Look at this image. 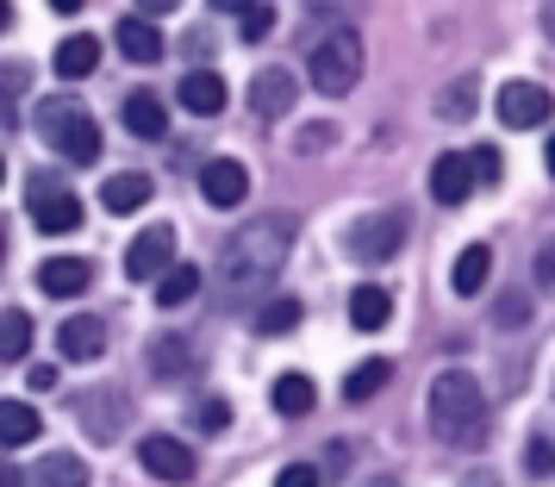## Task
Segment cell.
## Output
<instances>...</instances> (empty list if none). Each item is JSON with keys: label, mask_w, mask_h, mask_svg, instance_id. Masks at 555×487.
I'll return each mask as SVG.
<instances>
[{"label": "cell", "mask_w": 555, "mask_h": 487, "mask_svg": "<svg viewBox=\"0 0 555 487\" xmlns=\"http://www.w3.org/2000/svg\"><path fill=\"white\" fill-rule=\"evenodd\" d=\"M44 432V419L26 407V400H0V444L7 450H20V444H31V437Z\"/></svg>", "instance_id": "26"}, {"label": "cell", "mask_w": 555, "mask_h": 487, "mask_svg": "<svg viewBox=\"0 0 555 487\" xmlns=\"http://www.w3.org/2000/svg\"><path fill=\"white\" fill-rule=\"evenodd\" d=\"M344 251L356 262H387L405 251V213H369V219H356L350 238H344Z\"/></svg>", "instance_id": "5"}, {"label": "cell", "mask_w": 555, "mask_h": 487, "mask_svg": "<svg viewBox=\"0 0 555 487\" xmlns=\"http://www.w3.org/2000/svg\"><path fill=\"white\" fill-rule=\"evenodd\" d=\"M543 169L555 176V131H550V151H543Z\"/></svg>", "instance_id": "45"}, {"label": "cell", "mask_w": 555, "mask_h": 487, "mask_svg": "<svg viewBox=\"0 0 555 487\" xmlns=\"http://www.w3.org/2000/svg\"><path fill=\"white\" fill-rule=\"evenodd\" d=\"M201 194H206V206L231 213V206L250 201V169H244L237 156H212V163L201 169Z\"/></svg>", "instance_id": "8"}, {"label": "cell", "mask_w": 555, "mask_h": 487, "mask_svg": "<svg viewBox=\"0 0 555 487\" xmlns=\"http://www.w3.org/2000/svg\"><path fill=\"white\" fill-rule=\"evenodd\" d=\"M0 181H7V156H0Z\"/></svg>", "instance_id": "51"}, {"label": "cell", "mask_w": 555, "mask_h": 487, "mask_svg": "<svg viewBox=\"0 0 555 487\" xmlns=\"http://www.w3.org/2000/svg\"><path fill=\"white\" fill-rule=\"evenodd\" d=\"M543 282H555V251H543Z\"/></svg>", "instance_id": "44"}, {"label": "cell", "mask_w": 555, "mask_h": 487, "mask_svg": "<svg viewBox=\"0 0 555 487\" xmlns=\"http://www.w3.org/2000/svg\"><path fill=\"white\" fill-rule=\"evenodd\" d=\"M56 387V369L51 362H31V394H51Z\"/></svg>", "instance_id": "39"}, {"label": "cell", "mask_w": 555, "mask_h": 487, "mask_svg": "<svg viewBox=\"0 0 555 487\" xmlns=\"http://www.w3.org/2000/svg\"><path fill=\"white\" fill-rule=\"evenodd\" d=\"M225 101H231L225 76H212V69H194V76H181V106H188V113L212 119V113H225Z\"/></svg>", "instance_id": "14"}, {"label": "cell", "mask_w": 555, "mask_h": 487, "mask_svg": "<svg viewBox=\"0 0 555 487\" xmlns=\"http://www.w3.org/2000/svg\"><path fill=\"white\" fill-rule=\"evenodd\" d=\"M13 26V7H7V0H0V31Z\"/></svg>", "instance_id": "47"}, {"label": "cell", "mask_w": 555, "mask_h": 487, "mask_svg": "<svg viewBox=\"0 0 555 487\" xmlns=\"http://www.w3.org/2000/svg\"><path fill=\"white\" fill-rule=\"evenodd\" d=\"M31 131L51 144L63 163H94L101 156V126H94V113L81 101H69V94H51V101H38L31 106Z\"/></svg>", "instance_id": "3"}, {"label": "cell", "mask_w": 555, "mask_h": 487, "mask_svg": "<svg viewBox=\"0 0 555 487\" xmlns=\"http://www.w3.org/2000/svg\"><path fill=\"white\" fill-rule=\"evenodd\" d=\"M306 76H312L319 94H350L356 81H362V38H356L350 26L325 31V38L312 44V56H306Z\"/></svg>", "instance_id": "4"}, {"label": "cell", "mask_w": 555, "mask_h": 487, "mask_svg": "<svg viewBox=\"0 0 555 487\" xmlns=\"http://www.w3.org/2000/svg\"><path fill=\"white\" fill-rule=\"evenodd\" d=\"M237 20H244V38H250V44H262V38L275 31V7H262V0H256L250 13H237Z\"/></svg>", "instance_id": "32"}, {"label": "cell", "mask_w": 555, "mask_h": 487, "mask_svg": "<svg viewBox=\"0 0 555 487\" xmlns=\"http://www.w3.org/2000/svg\"><path fill=\"white\" fill-rule=\"evenodd\" d=\"M188 369H194V344H188V337H156L151 344V375L156 382H181V375H188Z\"/></svg>", "instance_id": "24"}, {"label": "cell", "mask_w": 555, "mask_h": 487, "mask_svg": "<svg viewBox=\"0 0 555 487\" xmlns=\"http://www.w3.org/2000/svg\"><path fill=\"white\" fill-rule=\"evenodd\" d=\"M300 319H306L300 300H294V294H275V300H262V307H256V332H262V337H287Z\"/></svg>", "instance_id": "28"}, {"label": "cell", "mask_w": 555, "mask_h": 487, "mask_svg": "<svg viewBox=\"0 0 555 487\" xmlns=\"http://www.w3.org/2000/svg\"><path fill=\"white\" fill-rule=\"evenodd\" d=\"M300 101V81L287 76V69H256L250 76V113L256 119H287Z\"/></svg>", "instance_id": "10"}, {"label": "cell", "mask_w": 555, "mask_h": 487, "mask_svg": "<svg viewBox=\"0 0 555 487\" xmlns=\"http://www.w3.org/2000/svg\"><path fill=\"white\" fill-rule=\"evenodd\" d=\"M425 419H430V432L443 444H455V450H480L487 444V394H480V382L468 369H443L430 382Z\"/></svg>", "instance_id": "2"}, {"label": "cell", "mask_w": 555, "mask_h": 487, "mask_svg": "<svg viewBox=\"0 0 555 487\" xmlns=\"http://www.w3.org/2000/svg\"><path fill=\"white\" fill-rule=\"evenodd\" d=\"M56 350H63L69 362H94L106 350V325L101 319H88V312H76V319L56 325Z\"/></svg>", "instance_id": "13"}, {"label": "cell", "mask_w": 555, "mask_h": 487, "mask_svg": "<svg viewBox=\"0 0 555 487\" xmlns=\"http://www.w3.org/2000/svg\"><path fill=\"white\" fill-rule=\"evenodd\" d=\"M550 113H555V101H550L543 81H505L500 88V126L505 131H537Z\"/></svg>", "instance_id": "6"}, {"label": "cell", "mask_w": 555, "mask_h": 487, "mask_svg": "<svg viewBox=\"0 0 555 487\" xmlns=\"http://www.w3.org/2000/svg\"><path fill=\"white\" fill-rule=\"evenodd\" d=\"M468 169H475V188H493L500 181V151H487V144L468 151Z\"/></svg>", "instance_id": "33"}, {"label": "cell", "mask_w": 555, "mask_h": 487, "mask_svg": "<svg viewBox=\"0 0 555 487\" xmlns=\"http://www.w3.org/2000/svg\"><path fill=\"white\" fill-rule=\"evenodd\" d=\"M194 294H201V269L194 262H169L163 282H156V307H188Z\"/></svg>", "instance_id": "27"}, {"label": "cell", "mask_w": 555, "mask_h": 487, "mask_svg": "<svg viewBox=\"0 0 555 487\" xmlns=\"http://www.w3.org/2000/svg\"><path fill=\"white\" fill-rule=\"evenodd\" d=\"M0 257H7V231H0Z\"/></svg>", "instance_id": "50"}, {"label": "cell", "mask_w": 555, "mask_h": 487, "mask_svg": "<svg viewBox=\"0 0 555 487\" xmlns=\"http://www.w3.org/2000/svg\"><path fill=\"white\" fill-rule=\"evenodd\" d=\"M331 138H337V126H325V119H319V126H306V131H300V151H306V156H312V151H325Z\"/></svg>", "instance_id": "38"}, {"label": "cell", "mask_w": 555, "mask_h": 487, "mask_svg": "<svg viewBox=\"0 0 555 487\" xmlns=\"http://www.w3.org/2000/svg\"><path fill=\"white\" fill-rule=\"evenodd\" d=\"M525 319H530V300L525 294H505L500 300V325H525Z\"/></svg>", "instance_id": "37"}, {"label": "cell", "mask_w": 555, "mask_h": 487, "mask_svg": "<svg viewBox=\"0 0 555 487\" xmlns=\"http://www.w3.org/2000/svg\"><path fill=\"white\" fill-rule=\"evenodd\" d=\"M231 425V400H206L201 407V432H225Z\"/></svg>", "instance_id": "36"}, {"label": "cell", "mask_w": 555, "mask_h": 487, "mask_svg": "<svg viewBox=\"0 0 555 487\" xmlns=\"http://www.w3.org/2000/svg\"><path fill=\"white\" fill-rule=\"evenodd\" d=\"M176 262V226H151L131 238L126 251V275L131 282H163V269Z\"/></svg>", "instance_id": "7"}, {"label": "cell", "mask_w": 555, "mask_h": 487, "mask_svg": "<svg viewBox=\"0 0 555 487\" xmlns=\"http://www.w3.org/2000/svg\"><path fill=\"white\" fill-rule=\"evenodd\" d=\"M31 487H88V462L69 457V450H56V457H44L38 469L26 475Z\"/></svg>", "instance_id": "25"}, {"label": "cell", "mask_w": 555, "mask_h": 487, "mask_svg": "<svg viewBox=\"0 0 555 487\" xmlns=\"http://www.w3.org/2000/svg\"><path fill=\"white\" fill-rule=\"evenodd\" d=\"M151 194H156V181L144 169H126V176H113L101 188V206L106 213H138V206H151Z\"/></svg>", "instance_id": "15"}, {"label": "cell", "mask_w": 555, "mask_h": 487, "mask_svg": "<svg viewBox=\"0 0 555 487\" xmlns=\"http://www.w3.org/2000/svg\"><path fill=\"white\" fill-rule=\"evenodd\" d=\"M113 44L126 51V63H156V56H163V31H156L144 13H138V20H119Z\"/></svg>", "instance_id": "18"}, {"label": "cell", "mask_w": 555, "mask_h": 487, "mask_svg": "<svg viewBox=\"0 0 555 487\" xmlns=\"http://www.w3.org/2000/svg\"><path fill=\"white\" fill-rule=\"evenodd\" d=\"M38 287H44L51 300H76V294L94 287V269H88V257H51L38 269Z\"/></svg>", "instance_id": "11"}, {"label": "cell", "mask_w": 555, "mask_h": 487, "mask_svg": "<svg viewBox=\"0 0 555 487\" xmlns=\"http://www.w3.org/2000/svg\"><path fill=\"white\" fill-rule=\"evenodd\" d=\"M387 382H393V362H387V357L356 362V369H350V382H344V400H375V394H380Z\"/></svg>", "instance_id": "30"}, {"label": "cell", "mask_w": 555, "mask_h": 487, "mask_svg": "<svg viewBox=\"0 0 555 487\" xmlns=\"http://www.w3.org/2000/svg\"><path fill=\"white\" fill-rule=\"evenodd\" d=\"M287 251H294V219H287V213H262V219H250L244 231H231V244H225L231 307H244L250 294H262V287L275 282Z\"/></svg>", "instance_id": "1"}, {"label": "cell", "mask_w": 555, "mask_h": 487, "mask_svg": "<svg viewBox=\"0 0 555 487\" xmlns=\"http://www.w3.org/2000/svg\"><path fill=\"white\" fill-rule=\"evenodd\" d=\"M138 7H144V20H156V13H176L181 0H138Z\"/></svg>", "instance_id": "40"}, {"label": "cell", "mask_w": 555, "mask_h": 487, "mask_svg": "<svg viewBox=\"0 0 555 487\" xmlns=\"http://www.w3.org/2000/svg\"><path fill=\"white\" fill-rule=\"evenodd\" d=\"M475 106H480V81H475V76H462V81H450V88L437 94V119L462 126V119H475Z\"/></svg>", "instance_id": "29"}, {"label": "cell", "mask_w": 555, "mask_h": 487, "mask_svg": "<svg viewBox=\"0 0 555 487\" xmlns=\"http://www.w3.org/2000/svg\"><path fill=\"white\" fill-rule=\"evenodd\" d=\"M0 487H26V475H20L13 462H0Z\"/></svg>", "instance_id": "42"}, {"label": "cell", "mask_w": 555, "mask_h": 487, "mask_svg": "<svg viewBox=\"0 0 555 487\" xmlns=\"http://www.w3.org/2000/svg\"><path fill=\"white\" fill-rule=\"evenodd\" d=\"M126 131L144 138V144L169 138V106L156 101V94H126Z\"/></svg>", "instance_id": "16"}, {"label": "cell", "mask_w": 555, "mask_h": 487, "mask_svg": "<svg viewBox=\"0 0 555 487\" xmlns=\"http://www.w3.org/2000/svg\"><path fill=\"white\" fill-rule=\"evenodd\" d=\"M468 487H493V475H468Z\"/></svg>", "instance_id": "48"}, {"label": "cell", "mask_w": 555, "mask_h": 487, "mask_svg": "<svg viewBox=\"0 0 555 487\" xmlns=\"http://www.w3.org/2000/svg\"><path fill=\"white\" fill-rule=\"evenodd\" d=\"M138 462L151 469L156 482H169V487L194 482V450H188L181 437H163V432H151L144 444H138Z\"/></svg>", "instance_id": "9"}, {"label": "cell", "mask_w": 555, "mask_h": 487, "mask_svg": "<svg viewBox=\"0 0 555 487\" xmlns=\"http://www.w3.org/2000/svg\"><path fill=\"white\" fill-rule=\"evenodd\" d=\"M487 275H493V251H487V244H468V251L455 257V269H450V287L462 294V300H475L480 287H487Z\"/></svg>", "instance_id": "21"}, {"label": "cell", "mask_w": 555, "mask_h": 487, "mask_svg": "<svg viewBox=\"0 0 555 487\" xmlns=\"http://www.w3.org/2000/svg\"><path fill=\"white\" fill-rule=\"evenodd\" d=\"M269 400H275L281 419H306L312 412V400H319V387H312V375H300V369H287L275 387H269Z\"/></svg>", "instance_id": "23"}, {"label": "cell", "mask_w": 555, "mask_h": 487, "mask_svg": "<svg viewBox=\"0 0 555 487\" xmlns=\"http://www.w3.org/2000/svg\"><path fill=\"white\" fill-rule=\"evenodd\" d=\"M56 13H81V0H51Z\"/></svg>", "instance_id": "46"}, {"label": "cell", "mask_w": 555, "mask_h": 487, "mask_svg": "<svg viewBox=\"0 0 555 487\" xmlns=\"http://www.w3.org/2000/svg\"><path fill=\"white\" fill-rule=\"evenodd\" d=\"M543 31H550V44H555V0L543 7Z\"/></svg>", "instance_id": "43"}, {"label": "cell", "mask_w": 555, "mask_h": 487, "mask_svg": "<svg viewBox=\"0 0 555 487\" xmlns=\"http://www.w3.org/2000/svg\"><path fill=\"white\" fill-rule=\"evenodd\" d=\"M31 226L44 238H69V231H81V201L76 194H51V201L31 206Z\"/></svg>", "instance_id": "19"}, {"label": "cell", "mask_w": 555, "mask_h": 487, "mask_svg": "<svg viewBox=\"0 0 555 487\" xmlns=\"http://www.w3.org/2000/svg\"><path fill=\"white\" fill-rule=\"evenodd\" d=\"M119 412H126L119 394H94V400H81V407H76V419L88 425L94 444H113V437H119Z\"/></svg>", "instance_id": "22"}, {"label": "cell", "mask_w": 555, "mask_h": 487, "mask_svg": "<svg viewBox=\"0 0 555 487\" xmlns=\"http://www.w3.org/2000/svg\"><path fill=\"white\" fill-rule=\"evenodd\" d=\"M101 69V38H88V31H76V38H63L56 44V76L63 81H81Z\"/></svg>", "instance_id": "17"}, {"label": "cell", "mask_w": 555, "mask_h": 487, "mask_svg": "<svg viewBox=\"0 0 555 487\" xmlns=\"http://www.w3.org/2000/svg\"><path fill=\"white\" fill-rule=\"evenodd\" d=\"M525 462L537 469V475H543V469H555V444H550V437H530V444H525Z\"/></svg>", "instance_id": "35"}, {"label": "cell", "mask_w": 555, "mask_h": 487, "mask_svg": "<svg viewBox=\"0 0 555 487\" xmlns=\"http://www.w3.org/2000/svg\"><path fill=\"white\" fill-rule=\"evenodd\" d=\"M430 194L443 206H462L468 194H475V169H468V156L462 151H443L437 163H430Z\"/></svg>", "instance_id": "12"}, {"label": "cell", "mask_w": 555, "mask_h": 487, "mask_svg": "<svg viewBox=\"0 0 555 487\" xmlns=\"http://www.w3.org/2000/svg\"><path fill=\"white\" fill-rule=\"evenodd\" d=\"M275 487H319V469H312V462H287L275 475Z\"/></svg>", "instance_id": "34"}, {"label": "cell", "mask_w": 555, "mask_h": 487, "mask_svg": "<svg viewBox=\"0 0 555 487\" xmlns=\"http://www.w3.org/2000/svg\"><path fill=\"white\" fill-rule=\"evenodd\" d=\"M387 319H393V294L375 287V282H362L350 294V325H356V332H380Z\"/></svg>", "instance_id": "20"}, {"label": "cell", "mask_w": 555, "mask_h": 487, "mask_svg": "<svg viewBox=\"0 0 555 487\" xmlns=\"http://www.w3.org/2000/svg\"><path fill=\"white\" fill-rule=\"evenodd\" d=\"M20 357H31V312L7 307L0 312V362H20Z\"/></svg>", "instance_id": "31"}, {"label": "cell", "mask_w": 555, "mask_h": 487, "mask_svg": "<svg viewBox=\"0 0 555 487\" xmlns=\"http://www.w3.org/2000/svg\"><path fill=\"white\" fill-rule=\"evenodd\" d=\"M375 487H400V482H393V475H380V482H375Z\"/></svg>", "instance_id": "49"}, {"label": "cell", "mask_w": 555, "mask_h": 487, "mask_svg": "<svg viewBox=\"0 0 555 487\" xmlns=\"http://www.w3.org/2000/svg\"><path fill=\"white\" fill-rule=\"evenodd\" d=\"M256 0H212V13H250Z\"/></svg>", "instance_id": "41"}]
</instances>
